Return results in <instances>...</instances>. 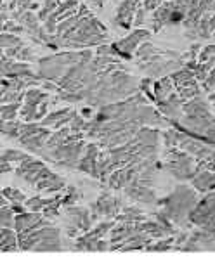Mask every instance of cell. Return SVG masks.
Segmentation results:
<instances>
[{"instance_id": "cell-41", "label": "cell", "mask_w": 215, "mask_h": 258, "mask_svg": "<svg viewBox=\"0 0 215 258\" xmlns=\"http://www.w3.org/2000/svg\"><path fill=\"white\" fill-rule=\"evenodd\" d=\"M206 229V231H208V232H212V234H215V222H213V224H210L208 225V227H205Z\"/></svg>"}, {"instance_id": "cell-25", "label": "cell", "mask_w": 215, "mask_h": 258, "mask_svg": "<svg viewBox=\"0 0 215 258\" xmlns=\"http://www.w3.org/2000/svg\"><path fill=\"white\" fill-rule=\"evenodd\" d=\"M0 229H14V212L7 205L0 208Z\"/></svg>"}, {"instance_id": "cell-38", "label": "cell", "mask_w": 215, "mask_h": 258, "mask_svg": "<svg viewBox=\"0 0 215 258\" xmlns=\"http://www.w3.org/2000/svg\"><path fill=\"white\" fill-rule=\"evenodd\" d=\"M11 208H13L14 213H23V212H25V208L21 206V203H13V206H11Z\"/></svg>"}, {"instance_id": "cell-31", "label": "cell", "mask_w": 215, "mask_h": 258, "mask_svg": "<svg viewBox=\"0 0 215 258\" xmlns=\"http://www.w3.org/2000/svg\"><path fill=\"white\" fill-rule=\"evenodd\" d=\"M37 111H38V106L25 104L19 108V116L25 121H33V120H37Z\"/></svg>"}, {"instance_id": "cell-13", "label": "cell", "mask_w": 215, "mask_h": 258, "mask_svg": "<svg viewBox=\"0 0 215 258\" xmlns=\"http://www.w3.org/2000/svg\"><path fill=\"white\" fill-rule=\"evenodd\" d=\"M50 132L47 128H42L40 132L33 134V136H28V137H19V144L23 148H26L28 151H33V153H40V151L45 148V142L49 139Z\"/></svg>"}, {"instance_id": "cell-40", "label": "cell", "mask_w": 215, "mask_h": 258, "mask_svg": "<svg viewBox=\"0 0 215 258\" xmlns=\"http://www.w3.org/2000/svg\"><path fill=\"white\" fill-rule=\"evenodd\" d=\"M206 161H210V163L215 166V151H212V154H210V156L206 158Z\"/></svg>"}, {"instance_id": "cell-45", "label": "cell", "mask_w": 215, "mask_h": 258, "mask_svg": "<svg viewBox=\"0 0 215 258\" xmlns=\"http://www.w3.org/2000/svg\"><path fill=\"white\" fill-rule=\"evenodd\" d=\"M0 6H2V0H0Z\"/></svg>"}, {"instance_id": "cell-23", "label": "cell", "mask_w": 215, "mask_h": 258, "mask_svg": "<svg viewBox=\"0 0 215 258\" xmlns=\"http://www.w3.org/2000/svg\"><path fill=\"white\" fill-rule=\"evenodd\" d=\"M118 220L123 222V224H137V222L144 220V215L137 208H125L122 215L118 217Z\"/></svg>"}, {"instance_id": "cell-32", "label": "cell", "mask_w": 215, "mask_h": 258, "mask_svg": "<svg viewBox=\"0 0 215 258\" xmlns=\"http://www.w3.org/2000/svg\"><path fill=\"white\" fill-rule=\"evenodd\" d=\"M59 6V0H45V6L40 9V13L37 14V18H38V21H45L47 18H49V14L50 13H54V9Z\"/></svg>"}, {"instance_id": "cell-6", "label": "cell", "mask_w": 215, "mask_h": 258, "mask_svg": "<svg viewBox=\"0 0 215 258\" xmlns=\"http://www.w3.org/2000/svg\"><path fill=\"white\" fill-rule=\"evenodd\" d=\"M151 37V33L148 30H134L132 33L129 35V37H125L123 40H120L115 45V49H117L118 54L125 55V57H129L130 54H134L135 50H137V47L141 45L142 42H146L148 38Z\"/></svg>"}, {"instance_id": "cell-16", "label": "cell", "mask_w": 215, "mask_h": 258, "mask_svg": "<svg viewBox=\"0 0 215 258\" xmlns=\"http://www.w3.org/2000/svg\"><path fill=\"white\" fill-rule=\"evenodd\" d=\"M193 182V187L196 190H201V192H210V190L215 189V172L213 170H208V172H198L196 175L191 178Z\"/></svg>"}, {"instance_id": "cell-14", "label": "cell", "mask_w": 215, "mask_h": 258, "mask_svg": "<svg viewBox=\"0 0 215 258\" xmlns=\"http://www.w3.org/2000/svg\"><path fill=\"white\" fill-rule=\"evenodd\" d=\"M77 111H71V109H59V111H54V113L47 114L40 120V125L42 126H49V125H54L56 128H61L65 125H70L71 118L75 116Z\"/></svg>"}, {"instance_id": "cell-39", "label": "cell", "mask_w": 215, "mask_h": 258, "mask_svg": "<svg viewBox=\"0 0 215 258\" xmlns=\"http://www.w3.org/2000/svg\"><path fill=\"white\" fill-rule=\"evenodd\" d=\"M7 19H9V16H7L6 13H0V26H2L4 23L7 21Z\"/></svg>"}, {"instance_id": "cell-44", "label": "cell", "mask_w": 215, "mask_h": 258, "mask_svg": "<svg viewBox=\"0 0 215 258\" xmlns=\"http://www.w3.org/2000/svg\"><path fill=\"white\" fill-rule=\"evenodd\" d=\"M0 196H2V190H0Z\"/></svg>"}, {"instance_id": "cell-12", "label": "cell", "mask_w": 215, "mask_h": 258, "mask_svg": "<svg viewBox=\"0 0 215 258\" xmlns=\"http://www.w3.org/2000/svg\"><path fill=\"white\" fill-rule=\"evenodd\" d=\"M123 190H125L127 196L132 198L134 201H139V203L151 205L156 201V192H154L153 187H148V185L129 184L127 187H123Z\"/></svg>"}, {"instance_id": "cell-21", "label": "cell", "mask_w": 215, "mask_h": 258, "mask_svg": "<svg viewBox=\"0 0 215 258\" xmlns=\"http://www.w3.org/2000/svg\"><path fill=\"white\" fill-rule=\"evenodd\" d=\"M70 134H71L70 126H61V128H58V132H56V134H50L49 139H47L45 148H47V149H52V148H56V146L63 144V142L66 141Z\"/></svg>"}, {"instance_id": "cell-10", "label": "cell", "mask_w": 215, "mask_h": 258, "mask_svg": "<svg viewBox=\"0 0 215 258\" xmlns=\"http://www.w3.org/2000/svg\"><path fill=\"white\" fill-rule=\"evenodd\" d=\"M141 0H123L117 11V23L122 28L129 30L134 25V18H135V11L139 7Z\"/></svg>"}, {"instance_id": "cell-22", "label": "cell", "mask_w": 215, "mask_h": 258, "mask_svg": "<svg viewBox=\"0 0 215 258\" xmlns=\"http://www.w3.org/2000/svg\"><path fill=\"white\" fill-rule=\"evenodd\" d=\"M19 108H21V101L9 102V104H2L0 106V118L6 120V121L14 120L16 114L19 113Z\"/></svg>"}, {"instance_id": "cell-28", "label": "cell", "mask_w": 215, "mask_h": 258, "mask_svg": "<svg viewBox=\"0 0 215 258\" xmlns=\"http://www.w3.org/2000/svg\"><path fill=\"white\" fill-rule=\"evenodd\" d=\"M2 196L6 198V200L13 201V203H25L26 201V196L21 192L19 189H14V187H6L2 189Z\"/></svg>"}, {"instance_id": "cell-43", "label": "cell", "mask_w": 215, "mask_h": 258, "mask_svg": "<svg viewBox=\"0 0 215 258\" xmlns=\"http://www.w3.org/2000/svg\"><path fill=\"white\" fill-rule=\"evenodd\" d=\"M4 57V54H2V49H0V59H2Z\"/></svg>"}, {"instance_id": "cell-34", "label": "cell", "mask_w": 215, "mask_h": 258, "mask_svg": "<svg viewBox=\"0 0 215 258\" xmlns=\"http://www.w3.org/2000/svg\"><path fill=\"white\" fill-rule=\"evenodd\" d=\"M78 198H80V194L77 192V189L75 187H70V190H68V194L66 196H63V205H66V206H70V205H73L75 201L78 200Z\"/></svg>"}, {"instance_id": "cell-26", "label": "cell", "mask_w": 215, "mask_h": 258, "mask_svg": "<svg viewBox=\"0 0 215 258\" xmlns=\"http://www.w3.org/2000/svg\"><path fill=\"white\" fill-rule=\"evenodd\" d=\"M25 97H26V104L38 106L47 99V94L42 92V90H38V89H28L25 92Z\"/></svg>"}, {"instance_id": "cell-36", "label": "cell", "mask_w": 215, "mask_h": 258, "mask_svg": "<svg viewBox=\"0 0 215 258\" xmlns=\"http://www.w3.org/2000/svg\"><path fill=\"white\" fill-rule=\"evenodd\" d=\"M31 55H33V54H31V50L28 49V47L23 45V49L19 50V54H18V61H30Z\"/></svg>"}, {"instance_id": "cell-19", "label": "cell", "mask_w": 215, "mask_h": 258, "mask_svg": "<svg viewBox=\"0 0 215 258\" xmlns=\"http://www.w3.org/2000/svg\"><path fill=\"white\" fill-rule=\"evenodd\" d=\"M174 90V82L170 77H163L162 80H158L156 83H154V99L156 101H165L167 97H169L170 94H172Z\"/></svg>"}, {"instance_id": "cell-20", "label": "cell", "mask_w": 215, "mask_h": 258, "mask_svg": "<svg viewBox=\"0 0 215 258\" xmlns=\"http://www.w3.org/2000/svg\"><path fill=\"white\" fill-rule=\"evenodd\" d=\"M174 87H177V92L182 99H193V97H198V95H200V89H198V83L194 78L181 82Z\"/></svg>"}, {"instance_id": "cell-2", "label": "cell", "mask_w": 215, "mask_h": 258, "mask_svg": "<svg viewBox=\"0 0 215 258\" xmlns=\"http://www.w3.org/2000/svg\"><path fill=\"white\" fill-rule=\"evenodd\" d=\"M163 203V215L170 220H174L175 224H184L186 218H189V213L193 212V208L196 206V192L188 185H177L175 190L170 194L167 200L162 201Z\"/></svg>"}, {"instance_id": "cell-30", "label": "cell", "mask_w": 215, "mask_h": 258, "mask_svg": "<svg viewBox=\"0 0 215 258\" xmlns=\"http://www.w3.org/2000/svg\"><path fill=\"white\" fill-rule=\"evenodd\" d=\"M19 43H23L21 38L16 37L14 33H0V49H11Z\"/></svg>"}, {"instance_id": "cell-42", "label": "cell", "mask_w": 215, "mask_h": 258, "mask_svg": "<svg viewBox=\"0 0 215 258\" xmlns=\"http://www.w3.org/2000/svg\"><path fill=\"white\" fill-rule=\"evenodd\" d=\"M4 121H6V120H2V118H0V132H2V126H4Z\"/></svg>"}, {"instance_id": "cell-37", "label": "cell", "mask_w": 215, "mask_h": 258, "mask_svg": "<svg viewBox=\"0 0 215 258\" xmlns=\"http://www.w3.org/2000/svg\"><path fill=\"white\" fill-rule=\"evenodd\" d=\"M11 166H13V163H9V161H0V173L11 172Z\"/></svg>"}, {"instance_id": "cell-17", "label": "cell", "mask_w": 215, "mask_h": 258, "mask_svg": "<svg viewBox=\"0 0 215 258\" xmlns=\"http://www.w3.org/2000/svg\"><path fill=\"white\" fill-rule=\"evenodd\" d=\"M43 215H40L38 212H23V213H16L14 217V229H16V234L19 232H25L26 229L33 227L38 220H40Z\"/></svg>"}, {"instance_id": "cell-27", "label": "cell", "mask_w": 215, "mask_h": 258, "mask_svg": "<svg viewBox=\"0 0 215 258\" xmlns=\"http://www.w3.org/2000/svg\"><path fill=\"white\" fill-rule=\"evenodd\" d=\"M21 125H23V123L14 121V120L4 121L2 132H0V134H4V136H7V137H11V139H18L19 132H21Z\"/></svg>"}, {"instance_id": "cell-35", "label": "cell", "mask_w": 215, "mask_h": 258, "mask_svg": "<svg viewBox=\"0 0 215 258\" xmlns=\"http://www.w3.org/2000/svg\"><path fill=\"white\" fill-rule=\"evenodd\" d=\"M203 83H205V89L206 90H212L213 89V87H215V70L210 71V75L205 78V80H203Z\"/></svg>"}, {"instance_id": "cell-15", "label": "cell", "mask_w": 215, "mask_h": 258, "mask_svg": "<svg viewBox=\"0 0 215 258\" xmlns=\"http://www.w3.org/2000/svg\"><path fill=\"white\" fill-rule=\"evenodd\" d=\"M174 13V2H163L158 9H154L153 14V31H160L167 23H170V18H172Z\"/></svg>"}, {"instance_id": "cell-29", "label": "cell", "mask_w": 215, "mask_h": 258, "mask_svg": "<svg viewBox=\"0 0 215 258\" xmlns=\"http://www.w3.org/2000/svg\"><path fill=\"white\" fill-rule=\"evenodd\" d=\"M172 243H174V237H160L158 243H151L146 246L148 251H167V249L172 248Z\"/></svg>"}, {"instance_id": "cell-9", "label": "cell", "mask_w": 215, "mask_h": 258, "mask_svg": "<svg viewBox=\"0 0 215 258\" xmlns=\"http://www.w3.org/2000/svg\"><path fill=\"white\" fill-rule=\"evenodd\" d=\"M97 156H99L97 146L87 144L85 146V154L80 158L77 168L80 170V172H85L92 177H97Z\"/></svg>"}, {"instance_id": "cell-7", "label": "cell", "mask_w": 215, "mask_h": 258, "mask_svg": "<svg viewBox=\"0 0 215 258\" xmlns=\"http://www.w3.org/2000/svg\"><path fill=\"white\" fill-rule=\"evenodd\" d=\"M122 200L120 198L110 196V194H101L95 203H92V210L95 212V215L92 218H95L97 215H107V217H117V213L122 210Z\"/></svg>"}, {"instance_id": "cell-11", "label": "cell", "mask_w": 215, "mask_h": 258, "mask_svg": "<svg viewBox=\"0 0 215 258\" xmlns=\"http://www.w3.org/2000/svg\"><path fill=\"white\" fill-rule=\"evenodd\" d=\"M63 244H61V232L58 227H50V231L47 232V236L33 248V251L37 253H52V251H61Z\"/></svg>"}, {"instance_id": "cell-1", "label": "cell", "mask_w": 215, "mask_h": 258, "mask_svg": "<svg viewBox=\"0 0 215 258\" xmlns=\"http://www.w3.org/2000/svg\"><path fill=\"white\" fill-rule=\"evenodd\" d=\"M16 175L23 178L26 184L35 185L42 192H59L66 185L65 178L56 175L42 161L33 160L31 156L19 163V166L16 168Z\"/></svg>"}, {"instance_id": "cell-18", "label": "cell", "mask_w": 215, "mask_h": 258, "mask_svg": "<svg viewBox=\"0 0 215 258\" xmlns=\"http://www.w3.org/2000/svg\"><path fill=\"white\" fill-rule=\"evenodd\" d=\"M18 249V234L13 229H0V251L11 253Z\"/></svg>"}, {"instance_id": "cell-24", "label": "cell", "mask_w": 215, "mask_h": 258, "mask_svg": "<svg viewBox=\"0 0 215 258\" xmlns=\"http://www.w3.org/2000/svg\"><path fill=\"white\" fill-rule=\"evenodd\" d=\"M26 158L30 156L18 149H6L4 153H0V161H9V163H21Z\"/></svg>"}, {"instance_id": "cell-5", "label": "cell", "mask_w": 215, "mask_h": 258, "mask_svg": "<svg viewBox=\"0 0 215 258\" xmlns=\"http://www.w3.org/2000/svg\"><path fill=\"white\" fill-rule=\"evenodd\" d=\"M189 220L196 225H201L203 229L208 227L215 222V189L210 190L208 196H205L200 203L193 208L189 213Z\"/></svg>"}, {"instance_id": "cell-33", "label": "cell", "mask_w": 215, "mask_h": 258, "mask_svg": "<svg viewBox=\"0 0 215 258\" xmlns=\"http://www.w3.org/2000/svg\"><path fill=\"white\" fill-rule=\"evenodd\" d=\"M23 30H25V28L21 25H16V23L9 21V19L0 26V31H2V33H19V31H23Z\"/></svg>"}, {"instance_id": "cell-3", "label": "cell", "mask_w": 215, "mask_h": 258, "mask_svg": "<svg viewBox=\"0 0 215 258\" xmlns=\"http://www.w3.org/2000/svg\"><path fill=\"white\" fill-rule=\"evenodd\" d=\"M87 52H89V50H85V52H70V54L52 55V57L42 59V61L38 62V66H40L38 77L58 83L61 80L63 75L68 71V68H71V66L77 64L78 61H82Z\"/></svg>"}, {"instance_id": "cell-4", "label": "cell", "mask_w": 215, "mask_h": 258, "mask_svg": "<svg viewBox=\"0 0 215 258\" xmlns=\"http://www.w3.org/2000/svg\"><path fill=\"white\" fill-rule=\"evenodd\" d=\"M165 168L169 170L175 178H179V180H191V178L198 173L196 168H194L193 158H191L189 154L182 153V151H177V149H172L167 154Z\"/></svg>"}, {"instance_id": "cell-8", "label": "cell", "mask_w": 215, "mask_h": 258, "mask_svg": "<svg viewBox=\"0 0 215 258\" xmlns=\"http://www.w3.org/2000/svg\"><path fill=\"white\" fill-rule=\"evenodd\" d=\"M66 215L70 218V224L75 225L78 231H89L92 227V217H90L89 210L70 205L66 208Z\"/></svg>"}]
</instances>
